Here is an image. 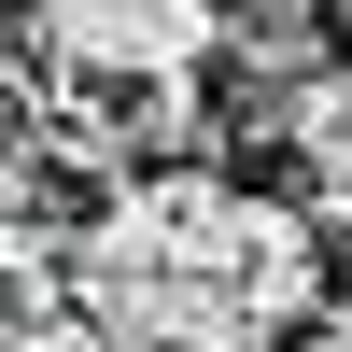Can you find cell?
<instances>
[{
  "mask_svg": "<svg viewBox=\"0 0 352 352\" xmlns=\"http://www.w3.org/2000/svg\"><path fill=\"white\" fill-rule=\"evenodd\" d=\"M28 71L43 85H85V99H127V85H184L212 71L226 14L212 0H28Z\"/></svg>",
  "mask_w": 352,
  "mask_h": 352,
  "instance_id": "6da1fadb",
  "label": "cell"
},
{
  "mask_svg": "<svg viewBox=\"0 0 352 352\" xmlns=\"http://www.w3.org/2000/svg\"><path fill=\"white\" fill-rule=\"evenodd\" d=\"M0 352H99L85 310H0Z\"/></svg>",
  "mask_w": 352,
  "mask_h": 352,
  "instance_id": "277c9868",
  "label": "cell"
},
{
  "mask_svg": "<svg viewBox=\"0 0 352 352\" xmlns=\"http://www.w3.org/2000/svg\"><path fill=\"white\" fill-rule=\"evenodd\" d=\"M282 141H296V169H310V226H352V56L338 71H296Z\"/></svg>",
  "mask_w": 352,
  "mask_h": 352,
  "instance_id": "3957f363",
  "label": "cell"
},
{
  "mask_svg": "<svg viewBox=\"0 0 352 352\" xmlns=\"http://www.w3.org/2000/svg\"><path fill=\"white\" fill-rule=\"evenodd\" d=\"M226 310H254V324H296V310H324V226L296 212V197H254L240 254H226Z\"/></svg>",
  "mask_w": 352,
  "mask_h": 352,
  "instance_id": "7a4b0ae2",
  "label": "cell"
},
{
  "mask_svg": "<svg viewBox=\"0 0 352 352\" xmlns=\"http://www.w3.org/2000/svg\"><path fill=\"white\" fill-rule=\"evenodd\" d=\"M296 14H310V0H296Z\"/></svg>",
  "mask_w": 352,
  "mask_h": 352,
  "instance_id": "8992f818",
  "label": "cell"
},
{
  "mask_svg": "<svg viewBox=\"0 0 352 352\" xmlns=\"http://www.w3.org/2000/svg\"><path fill=\"white\" fill-rule=\"evenodd\" d=\"M296 352H352V310H324V324H310V338H296Z\"/></svg>",
  "mask_w": 352,
  "mask_h": 352,
  "instance_id": "5b68a950",
  "label": "cell"
}]
</instances>
